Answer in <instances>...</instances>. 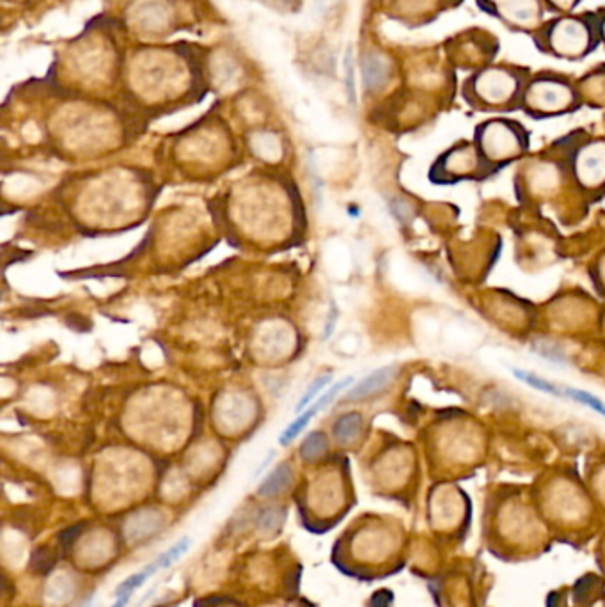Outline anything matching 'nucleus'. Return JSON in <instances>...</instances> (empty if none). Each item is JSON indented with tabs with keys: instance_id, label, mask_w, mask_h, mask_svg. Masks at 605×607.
I'll use <instances>...</instances> for the list:
<instances>
[{
	"instance_id": "nucleus-4",
	"label": "nucleus",
	"mask_w": 605,
	"mask_h": 607,
	"mask_svg": "<svg viewBox=\"0 0 605 607\" xmlns=\"http://www.w3.org/2000/svg\"><path fill=\"white\" fill-rule=\"evenodd\" d=\"M533 98L541 109H559L570 102V91L566 86L556 84V82H547L534 88Z\"/></svg>"
},
{
	"instance_id": "nucleus-11",
	"label": "nucleus",
	"mask_w": 605,
	"mask_h": 607,
	"mask_svg": "<svg viewBox=\"0 0 605 607\" xmlns=\"http://www.w3.org/2000/svg\"><path fill=\"white\" fill-rule=\"evenodd\" d=\"M330 380H332V376H330V375H322V376H318V378L314 380V382L309 386V389H307V391H306V395L302 396V400H300V402L297 403L295 412H302V410L306 409V407L309 405V403H313V400L316 398V396H318L320 393L323 391V389H327V386H329V383H330Z\"/></svg>"
},
{
	"instance_id": "nucleus-6",
	"label": "nucleus",
	"mask_w": 605,
	"mask_h": 607,
	"mask_svg": "<svg viewBox=\"0 0 605 607\" xmlns=\"http://www.w3.org/2000/svg\"><path fill=\"white\" fill-rule=\"evenodd\" d=\"M580 172H583V178L591 179V182L605 175L604 146H593V148L583 153V156H580Z\"/></svg>"
},
{
	"instance_id": "nucleus-3",
	"label": "nucleus",
	"mask_w": 605,
	"mask_h": 607,
	"mask_svg": "<svg viewBox=\"0 0 605 607\" xmlns=\"http://www.w3.org/2000/svg\"><path fill=\"white\" fill-rule=\"evenodd\" d=\"M394 373H396L394 366L376 369V371H373L371 375H367L366 378L360 380L359 383H355L348 391V395H346V400H350V402L355 400L357 402V400H364L367 398V396L374 395V393H379L380 389L386 388L387 383L394 378Z\"/></svg>"
},
{
	"instance_id": "nucleus-10",
	"label": "nucleus",
	"mask_w": 605,
	"mask_h": 607,
	"mask_svg": "<svg viewBox=\"0 0 605 607\" xmlns=\"http://www.w3.org/2000/svg\"><path fill=\"white\" fill-rule=\"evenodd\" d=\"M325 449H327V437L323 435V433L316 432V433H311V435L307 437L306 442L302 444L300 453H302V456L306 460H314L318 458L320 455H323Z\"/></svg>"
},
{
	"instance_id": "nucleus-13",
	"label": "nucleus",
	"mask_w": 605,
	"mask_h": 607,
	"mask_svg": "<svg viewBox=\"0 0 605 607\" xmlns=\"http://www.w3.org/2000/svg\"><path fill=\"white\" fill-rule=\"evenodd\" d=\"M189 547H190V540L189 538H183L182 542L176 543V545L172 547V549L167 550L165 554L160 556L158 559H160V565H162V568H167V566H170L175 561H178V559L182 558L183 554H185L186 550H189Z\"/></svg>"
},
{
	"instance_id": "nucleus-14",
	"label": "nucleus",
	"mask_w": 605,
	"mask_h": 607,
	"mask_svg": "<svg viewBox=\"0 0 605 607\" xmlns=\"http://www.w3.org/2000/svg\"><path fill=\"white\" fill-rule=\"evenodd\" d=\"M566 395L570 396V398L577 400V402L584 403V405L591 407V409H594L597 412L604 414L605 416V405L600 402V400L594 398L593 395H587V393H584V391H575V389H566Z\"/></svg>"
},
{
	"instance_id": "nucleus-8",
	"label": "nucleus",
	"mask_w": 605,
	"mask_h": 607,
	"mask_svg": "<svg viewBox=\"0 0 605 607\" xmlns=\"http://www.w3.org/2000/svg\"><path fill=\"white\" fill-rule=\"evenodd\" d=\"M292 483V469L290 465H279L272 475L266 478V482L259 486V496H277L283 492L287 485Z\"/></svg>"
},
{
	"instance_id": "nucleus-2",
	"label": "nucleus",
	"mask_w": 605,
	"mask_h": 607,
	"mask_svg": "<svg viewBox=\"0 0 605 607\" xmlns=\"http://www.w3.org/2000/svg\"><path fill=\"white\" fill-rule=\"evenodd\" d=\"M477 89L484 100L497 103L508 100L515 89V80L504 71H484L477 80Z\"/></svg>"
},
{
	"instance_id": "nucleus-12",
	"label": "nucleus",
	"mask_w": 605,
	"mask_h": 607,
	"mask_svg": "<svg viewBox=\"0 0 605 607\" xmlns=\"http://www.w3.org/2000/svg\"><path fill=\"white\" fill-rule=\"evenodd\" d=\"M515 375H517V378L524 380L526 383H529L531 388L538 389V391H543V393H549V395L554 396H561L559 389H556L550 382H547V380L543 378H538L536 375H533V373H527L522 371V369H515Z\"/></svg>"
},
{
	"instance_id": "nucleus-15",
	"label": "nucleus",
	"mask_w": 605,
	"mask_h": 607,
	"mask_svg": "<svg viewBox=\"0 0 605 607\" xmlns=\"http://www.w3.org/2000/svg\"><path fill=\"white\" fill-rule=\"evenodd\" d=\"M344 66H346V88H348L350 102H355V82H353V61H352V50L346 52V59H344Z\"/></svg>"
},
{
	"instance_id": "nucleus-1",
	"label": "nucleus",
	"mask_w": 605,
	"mask_h": 607,
	"mask_svg": "<svg viewBox=\"0 0 605 607\" xmlns=\"http://www.w3.org/2000/svg\"><path fill=\"white\" fill-rule=\"evenodd\" d=\"M552 45L559 53H579L580 50L586 46L587 32L584 25L573 20H563L557 23L552 31V38H550Z\"/></svg>"
},
{
	"instance_id": "nucleus-7",
	"label": "nucleus",
	"mask_w": 605,
	"mask_h": 607,
	"mask_svg": "<svg viewBox=\"0 0 605 607\" xmlns=\"http://www.w3.org/2000/svg\"><path fill=\"white\" fill-rule=\"evenodd\" d=\"M360 428H362L360 414H346V416H343V418H339L334 423V437L339 442H350V440H353L359 435Z\"/></svg>"
},
{
	"instance_id": "nucleus-9",
	"label": "nucleus",
	"mask_w": 605,
	"mask_h": 607,
	"mask_svg": "<svg viewBox=\"0 0 605 607\" xmlns=\"http://www.w3.org/2000/svg\"><path fill=\"white\" fill-rule=\"evenodd\" d=\"M314 416H316V412H314V410H313V407H309V409H307L306 412L300 414L299 418H297L295 421H293L292 425L287 426V428L283 432V435H280V439H279L280 444H283V446L290 444V442H292V440L295 439V437L299 435V433L302 432V430L306 428L307 425H309V421L314 418Z\"/></svg>"
},
{
	"instance_id": "nucleus-5",
	"label": "nucleus",
	"mask_w": 605,
	"mask_h": 607,
	"mask_svg": "<svg viewBox=\"0 0 605 607\" xmlns=\"http://www.w3.org/2000/svg\"><path fill=\"white\" fill-rule=\"evenodd\" d=\"M389 79V66L379 55H366L362 59V80L366 89L376 91L382 86H386Z\"/></svg>"
}]
</instances>
